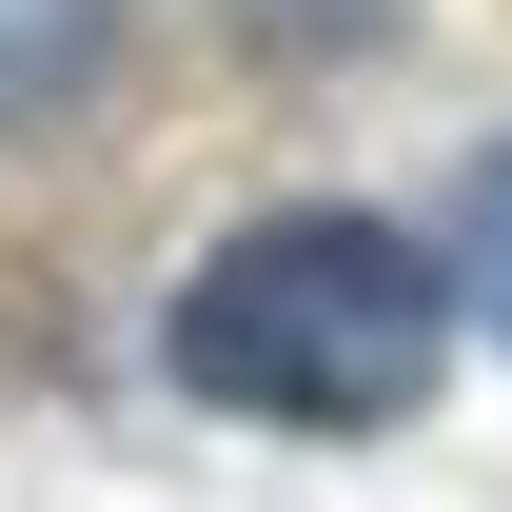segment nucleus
<instances>
[{
  "label": "nucleus",
  "instance_id": "nucleus-1",
  "mask_svg": "<svg viewBox=\"0 0 512 512\" xmlns=\"http://www.w3.org/2000/svg\"><path fill=\"white\" fill-rule=\"evenodd\" d=\"M453 296L434 256L355 217V197H296V217H237V237L178 276V316H158V375L197 414H256V434H394V414H434L453 375Z\"/></svg>",
  "mask_w": 512,
  "mask_h": 512
},
{
  "label": "nucleus",
  "instance_id": "nucleus-2",
  "mask_svg": "<svg viewBox=\"0 0 512 512\" xmlns=\"http://www.w3.org/2000/svg\"><path fill=\"white\" fill-rule=\"evenodd\" d=\"M99 40H119V0H0V138L60 119L79 79H99Z\"/></svg>",
  "mask_w": 512,
  "mask_h": 512
},
{
  "label": "nucleus",
  "instance_id": "nucleus-3",
  "mask_svg": "<svg viewBox=\"0 0 512 512\" xmlns=\"http://www.w3.org/2000/svg\"><path fill=\"white\" fill-rule=\"evenodd\" d=\"M473 316L512 335V138H493V158H473Z\"/></svg>",
  "mask_w": 512,
  "mask_h": 512
}]
</instances>
